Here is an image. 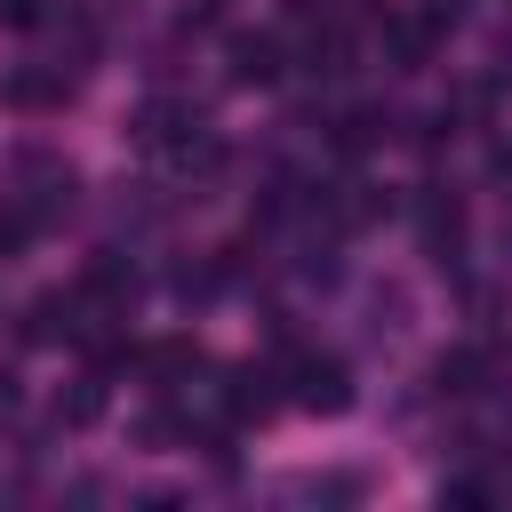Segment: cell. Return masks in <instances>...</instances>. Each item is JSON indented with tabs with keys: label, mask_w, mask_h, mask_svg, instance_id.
<instances>
[{
	"label": "cell",
	"mask_w": 512,
	"mask_h": 512,
	"mask_svg": "<svg viewBox=\"0 0 512 512\" xmlns=\"http://www.w3.org/2000/svg\"><path fill=\"white\" fill-rule=\"evenodd\" d=\"M128 136H136L144 152H192V144L208 136V112L184 104V96H152V104L128 120Z\"/></svg>",
	"instance_id": "1"
},
{
	"label": "cell",
	"mask_w": 512,
	"mask_h": 512,
	"mask_svg": "<svg viewBox=\"0 0 512 512\" xmlns=\"http://www.w3.org/2000/svg\"><path fill=\"white\" fill-rule=\"evenodd\" d=\"M288 376H296V408H312V416H344L352 408V368L344 360H288Z\"/></svg>",
	"instance_id": "2"
},
{
	"label": "cell",
	"mask_w": 512,
	"mask_h": 512,
	"mask_svg": "<svg viewBox=\"0 0 512 512\" xmlns=\"http://www.w3.org/2000/svg\"><path fill=\"white\" fill-rule=\"evenodd\" d=\"M16 112H56L64 96H72V72L64 64H48V72H8V88H0Z\"/></svg>",
	"instance_id": "3"
},
{
	"label": "cell",
	"mask_w": 512,
	"mask_h": 512,
	"mask_svg": "<svg viewBox=\"0 0 512 512\" xmlns=\"http://www.w3.org/2000/svg\"><path fill=\"white\" fill-rule=\"evenodd\" d=\"M232 80L240 88H272L280 80V40L272 32H240L232 40Z\"/></svg>",
	"instance_id": "4"
},
{
	"label": "cell",
	"mask_w": 512,
	"mask_h": 512,
	"mask_svg": "<svg viewBox=\"0 0 512 512\" xmlns=\"http://www.w3.org/2000/svg\"><path fill=\"white\" fill-rule=\"evenodd\" d=\"M272 400H280V392H272V376H264V368H240V376H232V400H224V408H232V424H248V416L264 424V416H272Z\"/></svg>",
	"instance_id": "5"
},
{
	"label": "cell",
	"mask_w": 512,
	"mask_h": 512,
	"mask_svg": "<svg viewBox=\"0 0 512 512\" xmlns=\"http://www.w3.org/2000/svg\"><path fill=\"white\" fill-rule=\"evenodd\" d=\"M424 240H432V256L448 264V256H456V240H464V208L432 192V200H424Z\"/></svg>",
	"instance_id": "6"
},
{
	"label": "cell",
	"mask_w": 512,
	"mask_h": 512,
	"mask_svg": "<svg viewBox=\"0 0 512 512\" xmlns=\"http://www.w3.org/2000/svg\"><path fill=\"white\" fill-rule=\"evenodd\" d=\"M192 368H200V344H192V336L144 344V376H152V384H168V376H192Z\"/></svg>",
	"instance_id": "7"
},
{
	"label": "cell",
	"mask_w": 512,
	"mask_h": 512,
	"mask_svg": "<svg viewBox=\"0 0 512 512\" xmlns=\"http://www.w3.org/2000/svg\"><path fill=\"white\" fill-rule=\"evenodd\" d=\"M480 376H488V352H440V368H432V384L440 392H480Z\"/></svg>",
	"instance_id": "8"
},
{
	"label": "cell",
	"mask_w": 512,
	"mask_h": 512,
	"mask_svg": "<svg viewBox=\"0 0 512 512\" xmlns=\"http://www.w3.org/2000/svg\"><path fill=\"white\" fill-rule=\"evenodd\" d=\"M0 16H8L16 32H32V24H40V0H0Z\"/></svg>",
	"instance_id": "9"
}]
</instances>
